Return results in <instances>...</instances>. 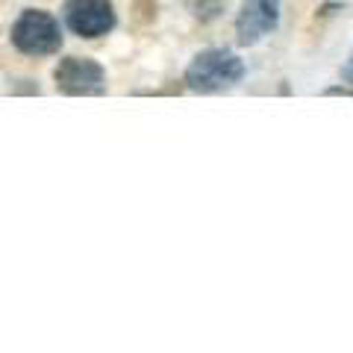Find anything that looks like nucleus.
<instances>
[{
  "label": "nucleus",
  "mask_w": 353,
  "mask_h": 353,
  "mask_svg": "<svg viewBox=\"0 0 353 353\" xmlns=\"http://www.w3.org/2000/svg\"><path fill=\"white\" fill-rule=\"evenodd\" d=\"M241 77H245V62L233 50L209 48L189 62L183 83L194 94H218L224 88H233L236 83H241Z\"/></svg>",
  "instance_id": "nucleus-1"
},
{
  "label": "nucleus",
  "mask_w": 353,
  "mask_h": 353,
  "mask_svg": "<svg viewBox=\"0 0 353 353\" xmlns=\"http://www.w3.org/2000/svg\"><path fill=\"white\" fill-rule=\"evenodd\" d=\"M9 39H12V48L18 53L32 57V59L53 57V53H59V48H62L59 21L50 12H44V9H24V12L15 18L12 30H9Z\"/></svg>",
  "instance_id": "nucleus-2"
},
{
  "label": "nucleus",
  "mask_w": 353,
  "mask_h": 353,
  "mask_svg": "<svg viewBox=\"0 0 353 353\" xmlns=\"http://www.w3.org/2000/svg\"><path fill=\"white\" fill-rule=\"evenodd\" d=\"M53 83L68 97H97L106 92V71L101 62L85 57H65L53 68Z\"/></svg>",
  "instance_id": "nucleus-3"
},
{
  "label": "nucleus",
  "mask_w": 353,
  "mask_h": 353,
  "mask_svg": "<svg viewBox=\"0 0 353 353\" xmlns=\"http://www.w3.org/2000/svg\"><path fill=\"white\" fill-rule=\"evenodd\" d=\"M65 24L80 39H101L115 27V9L109 0H65Z\"/></svg>",
  "instance_id": "nucleus-4"
},
{
  "label": "nucleus",
  "mask_w": 353,
  "mask_h": 353,
  "mask_svg": "<svg viewBox=\"0 0 353 353\" xmlns=\"http://www.w3.org/2000/svg\"><path fill=\"white\" fill-rule=\"evenodd\" d=\"M280 24V0H241L236 18V39L241 48L259 44Z\"/></svg>",
  "instance_id": "nucleus-5"
},
{
  "label": "nucleus",
  "mask_w": 353,
  "mask_h": 353,
  "mask_svg": "<svg viewBox=\"0 0 353 353\" xmlns=\"http://www.w3.org/2000/svg\"><path fill=\"white\" fill-rule=\"evenodd\" d=\"M341 77H345L347 83H353V59H350V62L345 65V68H341Z\"/></svg>",
  "instance_id": "nucleus-6"
}]
</instances>
